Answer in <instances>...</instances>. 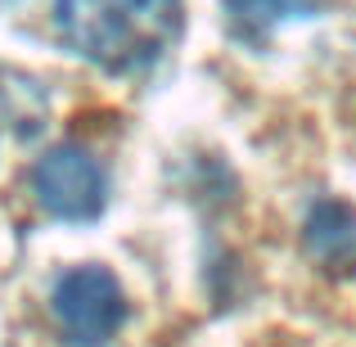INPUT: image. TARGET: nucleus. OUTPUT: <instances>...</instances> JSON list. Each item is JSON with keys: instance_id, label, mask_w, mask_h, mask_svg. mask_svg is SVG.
I'll use <instances>...</instances> for the list:
<instances>
[{"instance_id": "obj_1", "label": "nucleus", "mask_w": 356, "mask_h": 347, "mask_svg": "<svg viewBox=\"0 0 356 347\" xmlns=\"http://www.w3.org/2000/svg\"><path fill=\"white\" fill-rule=\"evenodd\" d=\"M54 23L68 50L104 72H145L176 45L181 0H54Z\"/></svg>"}, {"instance_id": "obj_4", "label": "nucleus", "mask_w": 356, "mask_h": 347, "mask_svg": "<svg viewBox=\"0 0 356 347\" xmlns=\"http://www.w3.org/2000/svg\"><path fill=\"white\" fill-rule=\"evenodd\" d=\"M302 243L325 271L356 275V208L343 199H321L307 208Z\"/></svg>"}, {"instance_id": "obj_2", "label": "nucleus", "mask_w": 356, "mask_h": 347, "mask_svg": "<svg viewBox=\"0 0 356 347\" xmlns=\"http://www.w3.org/2000/svg\"><path fill=\"white\" fill-rule=\"evenodd\" d=\"M50 312L59 334L72 347H108L127 325V293L104 266H72L50 293Z\"/></svg>"}, {"instance_id": "obj_3", "label": "nucleus", "mask_w": 356, "mask_h": 347, "mask_svg": "<svg viewBox=\"0 0 356 347\" xmlns=\"http://www.w3.org/2000/svg\"><path fill=\"white\" fill-rule=\"evenodd\" d=\"M32 194L54 221L86 226L108 203V176L99 158L81 145H54L32 163Z\"/></svg>"}, {"instance_id": "obj_5", "label": "nucleus", "mask_w": 356, "mask_h": 347, "mask_svg": "<svg viewBox=\"0 0 356 347\" xmlns=\"http://www.w3.org/2000/svg\"><path fill=\"white\" fill-rule=\"evenodd\" d=\"M321 5H325V0H226V9L235 14V23L252 27V32L280 23V18H307V14H316Z\"/></svg>"}]
</instances>
